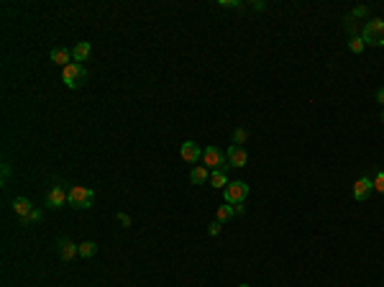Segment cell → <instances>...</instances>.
I'll return each instance as SVG.
<instances>
[{"label":"cell","mask_w":384,"mask_h":287,"mask_svg":"<svg viewBox=\"0 0 384 287\" xmlns=\"http://www.w3.org/2000/svg\"><path fill=\"white\" fill-rule=\"evenodd\" d=\"M95 252H98V243H95V241H82V243H80V257H82V259L95 257Z\"/></svg>","instance_id":"cell-17"},{"label":"cell","mask_w":384,"mask_h":287,"mask_svg":"<svg viewBox=\"0 0 384 287\" xmlns=\"http://www.w3.org/2000/svg\"><path fill=\"white\" fill-rule=\"evenodd\" d=\"M254 8H256V11H264V8H266V3H264V0H256Z\"/></svg>","instance_id":"cell-26"},{"label":"cell","mask_w":384,"mask_h":287,"mask_svg":"<svg viewBox=\"0 0 384 287\" xmlns=\"http://www.w3.org/2000/svg\"><path fill=\"white\" fill-rule=\"evenodd\" d=\"M77 254H80V246H77V243H72L69 238H62V241H59V257H62L64 262L74 259Z\"/></svg>","instance_id":"cell-9"},{"label":"cell","mask_w":384,"mask_h":287,"mask_svg":"<svg viewBox=\"0 0 384 287\" xmlns=\"http://www.w3.org/2000/svg\"><path fill=\"white\" fill-rule=\"evenodd\" d=\"M90 52H92V47H90V41H80L74 49H72V59L77 62V64H82L87 57H90Z\"/></svg>","instance_id":"cell-12"},{"label":"cell","mask_w":384,"mask_h":287,"mask_svg":"<svg viewBox=\"0 0 384 287\" xmlns=\"http://www.w3.org/2000/svg\"><path fill=\"white\" fill-rule=\"evenodd\" d=\"M13 211H16L21 218H26V216L33 211V205H31L28 197H16V200H13Z\"/></svg>","instance_id":"cell-14"},{"label":"cell","mask_w":384,"mask_h":287,"mask_svg":"<svg viewBox=\"0 0 384 287\" xmlns=\"http://www.w3.org/2000/svg\"><path fill=\"white\" fill-rule=\"evenodd\" d=\"M223 195H225V202H230V205H241V202L249 197V185L241 182V180L228 182V187L223 190Z\"/></svg>","instance_id":"cell-5"},{"label":"cell","mask_w":384,"mask_h":287,"mask_svg":"<svg viewBox=\"0 0 384 287\" xmlns=\"http://www.w3.org/2000/svg\"><path fill=\"white\" fill-rule=\"evenodd\" d=\"M38 221H41V211H36V208H33V211L23 218V226H31V223H38Z\"/></svg>","instance_id":"cell-19"},{"label":"cell","mask_w":384,"mask_h":287,"mask_svg":"<svg viewBox=\"0 0 384 287\" xmlns=\"http://www.w3.org/2000/svg\"><path fill=\"white\" fill-rule=\"evenodd\" d=\"M118 221L123 223V228H128V226H131V216H126V213H118Z\"/></svg>","instance_id":"cell-24"},{"label":"cell","mask_w":384,"mask_h":287,"mask_svg":"<svg viewBox=\"0 0 384 287\" xmlns=\"http://www.w3.org/2000/svg\"><path fill=\"white\" fill-rule=\"evenodd\" d=\"M52 62H57L59 67H67V64H72V52L67 47H54L52 49Z\"/></svg>","instance_id":"cell-11"},{"label":"cell","mask_w":384,"mask_h":287,"mask_svg":"<svg viewBox=\"0 0 384 287\" xmlns=\"http://www.w3.org/2000/svg\"><path fill=\"white\" fill-rule=\"evenodd\" d=\"M241 287H251V284H241Z\"/></svg>","instance_id":"cell-28"},{"label":"cell","mask_w":384,"mask_h":287,"mask_svg":"<svg viewBox=\"0 0 384 287\" xmlns=\"http://www.w3.org/2000/svg\"><path fill=\"white\" fill-rule=\"evenodd\" d=\"M225 159H228V167H246L249 154H246V149H244V146H228Z\"/></svg>","instance_id":"cell-6"},{"label":"cell","mask_w":384,"mask_h":287,"mask_svg":"<svg viewBox=\"0 0 384 287\" xmlns=\"http://www.w3.org/2000/svg\"><path fill=\"white\" fill-rule=\"evenodd\" d=\"M210 185L215 187V190H225L228 187V177H225V170H215V172H210Z\"/></svg>","instance_id":"cell-15"},{"label":"cell","mask_w":384,"mask_h":287,"mask_svg":"<svg viewBox=\"0 0 384 287\" xmlns=\"http://www.w3.org/2000/svg\"><path fill=\"white\" fill-rule=\"evenodd\" d=\"M246 136H249L246 129H236V131H233V146H241V144L246 141Z\"/></svg>","instance_id":"cell-20"},{"label":"cell","mask_w":384,"mask_h":287,"mask_svg":"<svg viewBox=\"0 0 384 287\" xmlns=\"http://www.w3.org/2000/svg\"><path fill=\"white\" fill-rule=\"evenodd\" d=\"M371 190H374V180L371 177H359L356 182H354V197L359 200V202H364L369 195H371Z\"/></svg>","instance_id":"cell-7"},{"label":"cell","mask_w":384,"mask_h":287,"mask_svg":"<svg viewBox=\"0 0 384 287\" xmlns=\"http://www.w3.org/2000/svg\"><path fill=\"white\" fill-rule=\"evenodd\" d=\"M189 180H192V185H203V182H208V180H210V172H208L205 164H203V167L198 164V167L189 172Z\"/></svg>","instance_id":"cell-13"},{"label":"cell","mask_w":384,"mask_h":287,"mask_svg":"<svg viewBox=\"0 0 384 287\" xmlns=\"http://www.w3.org/2000/svg\"><path fill=\"white\" fill-rule=\"evenodd\" d=\"M374 190L384 195V172H379V175L374 177Z\"/></svg>","instance_id":"cell-21"},{"label":"cell","mask_w":384,"mask_h":287,"mask_svg":"<svg viewBox=\"0 0 384 287\" xmlns=\"http://www.w3.org/2000/svg\"><path fill=\"white\" fill-rule=\"evenodd\" d=\"M364 44L369 47H384V21L381 18H374L364 26Z\"/></svg>","instance_id":"cell-3"},{"label":"cell","mask_w":384,"mask_h":287,"mask_svg":"<svg viewBox=\"0 0 384 287\" xmlns=\"http://www.w3.org/2000/svg\"><path fill=\"white\" fill-rule=\"evenodd\" d=\"M349 49H351L354 54H361V52H364V38H361V36H351Z\"/></svg>","instance_id":"cell-18"},{"label":"cell","mask_w":384,"mask_h":287,"mask_svg":"<svg viewBox=\"0 0 384 287\" xmlns=\"http://www.w3.org/2000/svg\"><path fill=\"white\" fill-rule=\"evenodd\" d=\"M85 79H87V69H85L82 64H77V62H72V64H67V67L62 69V82H64L69 90L82 88Z\"/></svg>","instance_id":"cell-2"},{"label":"cell","mask_w":384,"mask_h":287,"mask_svg":"<svg viewBox=\"0 0 384 287\" xmlns=\"http://www.w3.org/2000/svg\"><path fill=\"white\" fill-rule=\"evenodd\" d=\"M64 202H67V192L59 185L54 190H49V195H46V205H49V208H62Z\"/></svg>","instance_id":"cell-10"},{"label":"cell","mask_w":384,"mask_h":287,"mask_svg":"<svg viewBox=\"0 0 384 287\" xmlns=\"http://www.w3.org/2000/svg\"><path fill=\"white\" fill-rule=\"evenodd\" d=\"M203 164H205L210 172H215V170H228V159H225V154H223L218 146H205V149H203Z\"/></svg>","instance_id":"cell-4"},{"label":"cell","mask_w":384,"mask_h":287,"mask_svg":"<svg viewBox=\"0 0 384 287\" xmlns=\"http://www.w3.org/2000/svg\"><path fill=\"white\" fill-rule=\"evenodd\" d=\"M179 156H182L184 161H189V164L200 161V156H203L200 144H195V141H184V144H182V149H179Z\"/></svg>","instance_id":"cell-8"},{"label":"cell","mask_w":384,"mask_h":287,"mask_svg":"<svg viewBox=\"0 0 384 287\" xmlns=\"http://www.w3.org/2000/svg\"><path fill=\"white\" fill-rule=\"evenodd\" d=\"M369 13V8L366 6H359V8H354V13H351V18H364Z\"/></svg>","instance_id":"cell-22"},{"label":"cell","mask_w":384,"mask_h":287,"mask_svg":"<svg viewBox=\"0 0 384 287\" xmlns=\"http://www.w3.org/2000/svg\"><path fill=\"white\" fill-rule=\"evenodd\" d=\"M376 100H379V103H381V108H384V88H379V90H376Z\"/></svg>","instance_id":"cell-25"},{"label":"cell","mask_w":384,"mask_h":287,"mask_svg":"<svg viewBox=\"0 0 384 287\" xmlns=\"http://www.w3.org/2000/svg\"><path fill=\"white\" fill-rule=\"evenodd\" d=\"M67 202L72 205V208H80V211H87L92 208L95 202V192L90 187H82V185H74L69 192H67Z\"/></svg>","instance_id":"cell-1"},{"label":"cell","mask_w":384,"mask_h":287,"mask_svg":"<svg viewBox=\"0 0 384 287\" xmlns=\"http://www.w3.org/2000/svg\"><path fill=\"white\" fill-rule=\"evenodd\" d=\"M233 216H236V208H233L230 202H225V205H220V208H218V221H220V223L230 221Z\"/></svg>","instance_id":"cell-16"},{"label":"cell","mask_w":384,"mask_h":287,"mask_svg":"<svg viewBox=\"0 0 384 287\" xmlns=\"http://www.w3.org/2000/svg\"><path fill=\"white\" fill-rule=\"evenodd\" d=\"M218 231H220V221H213L210 228H208V233H210V236H218Z\"/></svg>","instance_id":"cell-23"},{"label":"cell","mask_w":384,"mask_h":287,"mask_svg":"<svg viewBox=\"0 0 384 287\" xmlns=\"http://www.w3.org/2000/svg\"><path fill=\"white\" fill-rule=\"evenodd\" d=\"M381 123H384V110H381Z\"/></svg>","instance_id":"cell-27"}]
</instances>
